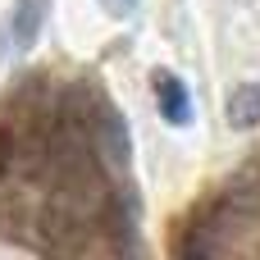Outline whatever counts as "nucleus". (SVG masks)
<instances>
[{"label": "nucleus", "instance_id": "3", "mask_svg": "<svg viewBox=\"0 0 260 260\" xmlns=\"http://www.w3.org/2000/svg\"><path fill=\"white\" fill-rule=\"evenodd\" d=\"M41 242L55 260H78V251H82V210L50 197V206L41 210Z\"/></svg>", "mask_w": 260, "mask_h": 260}, {"label": "nucleus", "instance_id": "2", "mask_svg": "<svg viewBox=\"0 0 260 260\" xmlns=\"http://www.w3.org/2000/svg\"><path fill=\"white\" fill-rule=\"evenodd\" d=\"M87 133L96 137V151L114 165V169H128V160H133V142H128V128H123V119H119V110L101 96V91H91V110H87Z\"/></svg>", "mask_w": 260, "mask_h": 260}, {"label": "nucleus", "instance_id": "7", "mask_svg": "<svg viewBox=\"0 0 260 260\" xmlns=\"http://www.w3.org/2000/svg\"><path fill=\"white\" fill-rule=\"evenodd\" d=\"M178 260H219V256H215V247H210L201 233H192V238H183V247H178Z\"/></svg>", "mask_w": 260, "mask_h": 260}, {"label": "nucleus", "instance_id": "5", "mask_svg": "<svg viewBox=\"0 0 260 260\" xmlns=\"http://www.w3.org/2000/svg\"><path fill=\"white\" fill-rule=\"evenodd\" d=\"M224 119L233 123V128H260V87L256 82H242V87H233V96L224 101Z\"/></svg>", "mask_w": 260, "mask_h": 260}, {"label": "nucleus", "instance_id": "6", "mask_svg": "<svg viewBox=\"0 0 260 260\" xmlns=\"http://www.w3.org/2000/svg\"><path fill=\"white\" fill-rule=\"evenodd\" d=\"M46 5L50 0H18V9H14V41H18V50H27L37 41L41 18H46Z\"/></svg>", "mask_w": 260, "mask_h": 260}, {"label": "nucleus", "instance_id": "1", "mask_svg": "<svg viewBox=\"0 0 260 260\" xmlns=\"http://www.w3.org/2000/svg\"><path fill=\"white\" fill-rule=\"evenodd\" d=\"M46 169H50L55 197L78 206V210L101 192V151H96V137L87 133V123L78 114L55 119L50 142H46Z\"/></svg>", "mask_w": 260, "mask_h": 260}, {"label": "nucleus", "instance_id": "8", "mask_svg": "<svg viewBox=\"0 0 260 260\" xmlns=\"http://www.w3.org/2000/svg\"><path fill=\"white\" fill-rule=\"evenodd\" d=\"M9 165H14V133L0 123V178L9 174Z\"/></svg>", "mask_w": 260, "mask_h": 260}, {"label": "nucleus", "instance_id": "4", "mask_svg": "<svg viewBox=\"0 0 260 260\" xmlns=\"http://www.w3.org/2000/svg\"><path fill=\"white\" fill-rule=\"evenodd\" d=\"M151 87H155V105H160L165 123L183 128V123L192 119V101H187V87H183V78H178V73H165V69H155V73H151Z\"/></svg>", "mask_w": 260, "mask_h": 260}]
</instances>
